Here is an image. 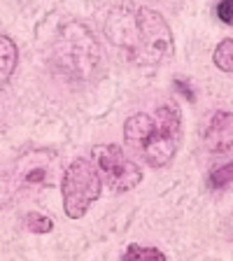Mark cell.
Here are the masks:
<instances>
[{
  "mask_svg": "<svg viewBox=\"0 0 233 261\" xmlns=\"http://www.w3.org/2000/svg\"><path fill=\"white\" fill-rule=\"evenodd\" d=\"M182 140V117L175 103H166L154 112V128L142 147L140 156L152 168H163L173 161Z\"/></svg>",
  "mask_w": 233,
  "mask_h": 261,
  "instance_id": "obj_4",
  "label": "cell"
},
{
  "mask_svg": "<svg viewBox=\"0 0 233 261\" xmlns=\"http://www.w3.org/2000/svg\"><path fill=\"white\" fill-rule=\"evenodd\" d=\"M96 168L112 191H128L142 182V170L124 154L119 145H98L93 149Z\"/></svg>",
  "mask_w": 233,
  "mask_h": 261,
  "instance_id": "obj_6",
  "label": "cell"
},
{
  "mask_svg": "<svg viewBox=\"0 0 233 261\" xmlns=\"http://www.w3.org/2000/svg\"><path fill=\"white\" fill-rule=\"evenodd\" d=\"M61 191H63V207L70 219H80L87 215L93 201L100 196V175L98 168L89 159H75V161L63 170L61 179Z\"/></svg>",
  "mask_w": 233,
  "mask_h": 261,
  "instance_id": "obj_3",
  "label": "cell"
},
{
  "mask_svg": "<svg viewBox=\"0 0 233 261\" xmlns=\"http://www.w3.org/2000/svg\"><path fill=\"white\" fill-rule=\"evenodd\" d=\"M217 16L224 23L233 26V0H219L217 5Z\"/></svg>",
  "mask_w": 233,
  "mask_h": 261,
  "instance_id": "obj_15",
  "label": "cell"
},
{
  "mask_svg": "<svg viewBox=\"0 0 233 261\" xmlns=\"http://www.w3.org/2000/svg\"><path fill=\"white\" fill-rule=\"evenodd\" d=\"M105 35L138 65H159L175 51L173 31L152 7L131 3L112 7L105 19Z\"/></svg>",
  "mask_w": 233,
  "mask_h": 261,
  "instance_id": "obj_1",
  "label": "cell"
},
{
  "mask_svg": "<svg viewBox=\"0 0 233 261\" xmlns=\"http://www.w3.org/2000/svg\"><path fill=\"white\" fill-rule=\"evenodd\" d=\"M208 185H210L212 189H222V187L233 185V161H228L226 166H219V168L212 170L210 177H208Z\"/></svg>",
  "mask_w": 233,
  "mask_h": 261,
  "instance_id": "obj_13",
  "label": "cell"
},
{
  "mask_svg": "<svg viewBox=\"0 0 233 261\" xmlns=\"http://www.w3.org/2000/svg\"><path fill=\"white\" fill-rule=\"evenodd\" d=\"M152 128H154V114L138 112V114H133V117H128L124 124L126 145H128L133 152L140 154L145 142H147V138H149V133H152Z\"/></svg>",
  "mask_w": 233,
  "mask_h": 261,
  "instance_id": "obj_8",
  "label": "cell"
},
{
  "mask_svg": "<svg viewBox=\"0 0 233 261\" xmlns=\"http://www.w3.org/2000/svg\"><path fill=\"white\" fill-rule=\"evenodd\" d=\"M16 194H19V187L14 185V179L7 177V175H0V207L10 205Z\"/></svg>",
  "mask_w": 233,
  "mask_h": 261,
  "instance_id": "obj_14",
  "label": "cell"
},
{
  "mask_svg": "<svg viewBox=\"0 0 233 261\" xmlns=\"http://www.w3.org/2000/svg\"><path fill=\"white\" fill-rule=\"evenodd\" d=\"M14 185L19 189H47V187H56L63 179L61 175V159L51 149H31V152L21 154L14 163Z\"/></svg>",
  "mask_w": 233,
  "mask_h": 261,
  "instance_id": "obj_5",
  "label": "cell"
},
{
  "mask_svg": "<svg viewBox=\"0 0 233 261\" xmlns=\"http://www.w3.org/2000/svg\"><path fill=\"white\" fill-rule=\"evenodd\" d=\"M51 59L68 80H91L100 65V44L84 23L68 21L59 28Z\"/></svg>",
  "mask_w": 233,
  "mask_h": 261,
  "instance_id": "obj_2",
  "label": "cell"
},
{
  "mask_svg": "<svg viewBox=\"0 0 233 261\" xmlns=\"http://www.w3.org/2000/svg\"><path fill=\"white\" fill-rule=\"evenodd\" d=\"M23 224H26V228L33 231V233H49L54 228L51 217H47L42 212H28L26 217H23Z\"/></svg>",
  "mask_w": 233,
  "mask_h": 261,
  "instance_id": "obj_12",
  "label": "cell"
},
{
  "mask_svg": "<svg viewBox=\"0 0 233 261\" xmlns=\"http://www.w3.org/2000/svg\"><path fill=\"white\" fill-rule=\"evenodd\" d=\"M212 61L217 65L219 70L224 72H233V38L228 40H222L215 49V54H212Z\"/></svg>",
  "mask_w": 233,
  "mask_h": 261,
  "instance_id": "obj_11",
  "label": "cell"
},
{
  "mask_svg": "<svg viewBox=\"0 0 233 261\" xmlns=\"http://www.w3.org/2000/svg\"><path fill=\"white\" fill-rule=\"evenodd\" d=\"M203 145L212 154H224L233 149V112L217 110L203 128Z\"/></svg>",
  "mask_w": 233,
  "mask_h": 261,
  "instance_id": "obj_7",
  "label": "cell"
},
{
  "mask_svg": "<svg viewBox=\"0 0 233 261\" xmlns=\"http://www.w3.org/2000/svg\"><path fill=\"white\" fill-rule=\"evenodd\" d=\"M175 89H177V91L182 93L187 100H191V103H194V98H196V96H194V89H191L185 80H175Z\"/></svg>",
  "mask_w": 233,
  "mask_h": 261,
  "instance_id": "obj_16",
  "label": "cell"
},
{
  "mask_svg": "<svg viewBox=\"0 0 233 261\" xmlns=\"http://www.w3.org/2000/svg\"><path fill=\"white\" fill-rule=\"evenodd\" d=\"M16 61H19L16 44L12 42V38L0 35V84H5L12 77V72L16 68Z\"/></svg>",
  "mask_w": 233,
  "mask_h": 261,
  "instance_id": "obj_9",
  "label": "cell"
},
{
  "mask_svg": "<svg viewBox=\"0 0 233 261\" xmlns=\"http://www.w3.org/2000/svg\"><path fill=\"white\" fill-rule=\"evenodd\" d=\"M121 261H168L166 254L157 247H145V245H128Z\"/></svg>",
  "mask_w": 233,
  "mask_h": 261,
  "instance_id": "obj_10",
  "label": "cell"
}]
</instances>
